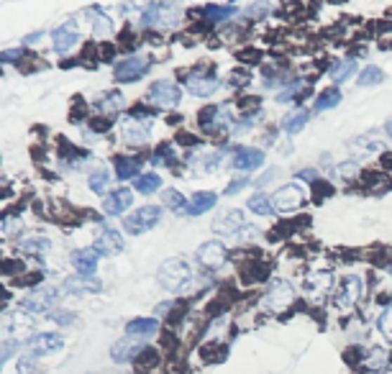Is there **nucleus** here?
<instances>
[{
    "label": "nucleus",
    "mask_w": 392,
    "mask_h": 374,
    "mask_svg": "<svg viewBox=\"0 0 392 374\" xmlns=\"http://www.w3.org/2000/svg\"><path fill=\"white\" fill-rule=\"evenodd\" d=\"M385 134H387V136L392 138V118H390V121L385 123Z\"/></svg>",
    "instance_id": "52"
},
{
    "label": "nucleus",
    "mask_w": 392,
    "mask_h": 374,
    "mask_svg": "<svg viewBox=\"0 0 392 374\" xmlns=\"http://www.w3.org/2000/svg\"><path fill=\"white\" fill-rule=\"evenodd\" d=\"M95 249L105 257H116V254L124 252V236L116 228H103V233L95 241Z\"/></svg>",
    "instance_id": "16"
},
{
    "label": "nucleus",
    "mask_w": 392,
    "mask_h": 374,
    "mask_svg": "<svg viewBox=\"0 0 392 374\" xmlns=\"http://www.w3.org/2000/svg\"><path fill=\"white\" fill-rule=\"evenodd\" d=\"M362 292H364L362 277L348 274V277H344L341 280V285H339V292H336V305H339L341 310L354 308L356 302H359V297H362Z\"/></svg>",
    "instance_id": "11"
},
{
    "label": "nucleus",
    "mask_w": 392,
    "mask_h": 374,
    "mask_svg": "<svg viewBox=\"0 0 392 374\" xmlns=\"http://www.w3.org/2000/svg\"><path fill=\"white\" fill-rule=\"evenodd\" d=\"M292 300H295V290H292V285L287 280H275L272 285L267 288V292H264V308L272 310V313H282V310H287L292 305Z\"/></svg>",
    "instance_id": "6"
},
{
    "label": "nucleus",
    "mask_w": 392,
    "mask_h": 374,
    "mask_svg": "<svg viewBox=\"0 0 392 374\" xmlns=\"http://www.w3.org/2000/svg\"><path fill=\"white\" fill-rule=\"evenodd\" d=\"M62 336L59 333H39V336L31 338V354L34 356H44V354H54L62 349Z\"/></svg>",
    "instance_id": "18"
},
{
    "label": "nucleus",
    "mask_w": 392,
    "mask_h": 374,
    "mask_svg": "<svg viewBox=\"0 0 392 374\" xmlns=\"http://www.w3.org/2000/svg\"><path fill=\"white\" fill-rule=\"evenodd\" d=\"M379 149H382V144L374 141V138H354V141L348 144V151H351L354 157H370V154H377Z\"/></svg>",
    "instance_id": "30"
},
{
    "label": "nucleus",
    "mask_w": 392,
    "mask_h": 374,
    "mask_svg": "<svg viewBox=\"0 0 392 374\" xmlns=\"http://www.w3.org/2000/svg\"><path fill=\"white\" fill-rule=\"evenodd\" d=\"M247 208L251 210V213H256V216H272L275 213V205H272V198H269L267 193H261V190H256L251 198L247 200Z\"/></svg>",
    "instance_id": "26"
},
{
    "label": "nucleus",
    "mask_w": 392,
    "mask_h": 374,
    "mask_svg": "<svg viewBox=\"0 0 392 374\" xmlns=\"http://www.w3.org/2000/svg\"><path fill=\"white\" fill-rule=\"evenodd\" d=\"M149 165L159 167V165H174V154H172V146L169 144H159L157 146V151H154V157Z\"/></svg>",
    "instance_id": "41"
},
{
    "label": "nucleus",
    "mask_w": 392,
    "mask_h": 374,
    "mask_svg": "<svg viewBox=\"0 0 392 374\" xmlns=\"http://www.w3.org/2000/svg\"><path fill=\"white\" fill-rule=\"evenodd\" d=\"M95 105L103 113H118V110L124 108V95L118 93V90H105V93L95 98Z\"/></svg>",
    "instance_id": "25"
},
{
    "label": "nucleus",
    "mask_w": 392,
    "mask_h": 374,
    "mask_svg": "<svg viewBox=\"0 0 392 374\" xmlns=\"http://www.w3.org/2000/svg\"><path fill=\"white\" fill-rule=\"evenodd\" d=\"M295 180H303V182H318V169H300L295 174Z\"/></svg>",
    "instance_id": "50"
},
{
    "label": "nucleus",
    "mask_w": 392,
    "mask_h": 374,
    "mask_svg": "<svg viewBox=\"0 0 392 374\" xmlns=\"http://www.w3.org/2000/svg\"><path fill=\"white\" fill-rule=\"evenodd\" d=\"M216 202H218V195L211 193V190L195 193L188 200V210H185V216H203V213H208L211 208H216Z\"/></svg>",
    "instance_id": "20"
},
{
    "label": "nucleus",
    "mask_w": 392,
    "mask_h": 374,
    "mask_svg": "<svg viewBox=\"0 0 392 374\" xmlns=\"http://www.w3.org/2000/svg\"><path fill=\"white\" fill-rule=\"evenodd\" d=\"M21 249L29 254H46L51 249V241L46 236H29L21 241Z\"/></svg>",
    "instance_id": "38"
},
{
    "label": "nucleus",
    "mask_w": 392,
    "mask_h": 374,
    "mask_svg": "<svg viewBox=\"0 0 392 374\" xmlns=\"http://www.w3.org/2000/svg\"><path fill=\"white\" fill-rule=\"evenodd\" d=\"M95 13V18H93V34L98 39H103V37H108L110 34V29H113V23H110V18L103 11H98V8H90Z\"/></svg>",
    "instance_id": "39"
},
{
    "label": "nucleus",
    "mask_w": 392,
    "mask_h": 374,
    "mask_svg": "<svg viewBox=\"0 0 392 374\" xmlns=\"http://www.w3.org/2000/svg\"><path fill=\"white\" fill-rule=\"evenodd\" d=\"M98 262H100V252L95 246H82V249L72 252V266L77 269L80 277H93L95 269H98Z\"/></svg>",
    "instance_id": "13"
},
{
    "label": "nucleus",
    "mask_w": 392,
    "mask_h": 374,
    "mask_svg": "<svg viewBox=\"0 0 392 374\" xmlns=\"http://www.w3.org/2000/svg\"><path fill=\"white\" fill-rule=\"evenodd\" d=\"M203 15H205V21L223 23V21H228V18H233V15H236V8H233V6H205Z\"/></svg>",
    "instance_id": "32"
},
{
    "label": "nucleus",
    "mask_w": 392,
    "mask_h": 374,
    "mask_svg": "<svg viewBox=\"0 0 392 374\" xmlns=\"http://www.w3.org/2000/svg\"><path fill=\"white\" fill-rule=\"evenodd\" d=\"M21 57H26V49H8L0 54V62H21Z\"/></svg>",
    "instance_id": "47"
},
{
    "label": "nucleus",
    "mask_w": 392,
    "mask_h": 374,
    "mask_svg": "<svg viewBox=\"0 0 392 374\" xmlns=\"http://www.w3.org/2000/svg\"><path fill=\"white\" fill-rule=\"evenodd\" d=\"M159 221H162L159 205H141V208L133 210L131 216L124 218V231L131 233V236H141L146 231H152Z\"/></svg>",
    "instance_id": "3"
},
{
    "label": "nucleus",
    "mask_w": 392,
    "mask_h": 374,
    "mask_svg": "<svg viewBox=\"0 0 392 374\" xmlns=\"http://www.w3.org/2000/svg\"><path fill=\"white\" fill-rule=\"evenodd\" d=\"M185 85H188V90L195 95V98H211V95L218 93L221 79H218L211 70H200V67H197L195 72H190L188 77H185Z\"/></svg>",
    "instance_id": "7"
},
{
    "label": "nucleus",
    "mask_w": 392,
    "mask_h": 374,
    "mask_svg": "<svg viewBox=\"0 0 392 374\" xmlns=\"http://www.w3.org/2000/svg\"><path fill=\"white\" fill-rule=\"evenodd\" d=\"M223 162V154L221 151H200L190 165L195 167V172H216L218 167Z\"/></svg>",
    "instance_id": "24"
},
{
    "label": "nucleus",
    "mask_w": 392,
    "mask_h": 374,
    "mask_svg": "<svg viewBox=\"0 0 392 374\" xmlns=\"http://www.w3.org/2000/svg\"><path fill=\"white\" fill-rule=\"evenodd\" d=\"M34 367H37V356H21V359H18V364H15L18 374H31V372H34Z\"/></svg>",
    "instance_id": "45"
},
{
    "label": "nucleus",
    "mask_w": 392,
    "mask_h": 374,
    "mask_svg": "<svg viewBox=\"0 0 392 374\" xmlns=\"http://www.w3.org/2000/svg\"><path fill=\"white\" fill-rule=\"evenodd\" d=\"M251 180H247V177H236V180H231V185L226 187V195H236V193H241L244 187L249 185Z\"/></svg>",
    "instance_id": "48"
},
{
    "label": "nucleus",
    "mask_w": 392,
    "mask_h": 374,
    "mask_svg": "<svg viewBox=\"0 0 392 374\" xmlns=\"http://www.w3.org/2000/svg\"><path fill=\"white\" fill-rule=\"evenodd\" d=\"M131 205H133V193L129 187H118V190L105 195V200H103V210L108 216H124Z\"/></svg>",
    "instance_id": "14"
},
{
    "label": "nucleus",
    "mask_w": 392,
    "mask_h": 374,
    "mask_svg": "<svg viewBox=\"0 0 392 374\" xmlns=\"http://www.w3.org/2000/svg\"><path fill=\"white\" fill-rule=\"evenodd\" d=\"M108 182H110V172L105 167H98L93 174H90V180H87V187H90V193L95 195H103L108 190Z\"/></svg>",
    "instance_id": "34"
},
{
    "label": "nucleus",
    "mask_w": 392,
    "mask_h": 374,
    "mask_svg": "<svg viewBox=\"0 0 392 374\" xmlns=\"http://www.w3.org/2000/svg\"><path fill=\"white\" fill-rule=\"evenodd\" d=\"M387 361H390V354L385 349H372L367 356H364V369H372V372H379V369L387 367Z\"/></svg>",
    "instance_id": "36"
},
{
    "label": "nucleus",
    "mask_w": 392,
    "mask_h": 374,
    "mask_svg": "<svg viewBox=\"0 0 392 374\" xmlns=\"http://www.w3.org/2000/svg\"><path fill=\"white\" fill-rule=\"evenodd\" d=\"M15 352V344L13 341H0V367H3V361Z\"/></svg>",
    "instance_id": "49"
},
{
    "label": "nucleus",
    "mask_w": 392,
    "mask_h": 374,
    "mask_svg": "<svg viewBox=\"0 0 392 374\" xmlns=\"http://www.w3.org/2000/svg\"><path fill=\"white\" fill-rule=\"evenodd\" d=\"M379 333L392 344V305L382 310V316H379Z\"/></svg>",
    "instance_id": "43"
},
{
    "label": "nucleus",
    "mask_w": 392,
    "mask_h": 374,
    "mask_svg": "<svg viewBox=\"0 0 392 374\" xmlns=\"http://www.w3.org/2000/svg\"><path fill=\"white\" fill-rule=\"evenodd\" d=\"M264 165V151L256 146H236L231 157V167L236 172H254Z\"/></svg>",
    "instance_id": "10"
},
{
    "label": "nucleus",
    "mask_w": 392,
    "mask_h": 374,
    "mask_svg": "<svg viewBox=\"0 0 392 374\" xmlns=\"http://www.w3.org/2000/svg\"><path fill=\"white\" fill-rule=\"evenodd\" d=\"M141 159L136 157H116L113 159V169H116L118 180H136L141 174Z\"/></svg>",
    "instance_id": "21"
},
{
    "label": "nucleus",
    "mask_w": 392,
    "mask_h": 374,
    "mask_svg": "<svg viewBox=\"0 0 392 374\" xmlns=\"http://www.w3.org/2000/svg\"><path fill=\"white\" fill-rule=\"evenodd\" d=\"M0 228L6 231L8 236H18V233H23V221L18 216H3L0 218Z\"/></svg>",
    "instance_id": "42"
},
{
    "label": "nucleus",
    "mask_w": 392,
    "mask_h": 374,
    "mask_svg": "<svg viewBox=\"0 0 392 374\" xmlns=\"http://www.w3.org/2000/svg\"><path fill=\"white\" fill-rule=\"evenodd\" d=\"M77 41H80V29H77L74 18H70L67 23H62V26L51 31V46H54L57 54H67L70 49L77 46Z\"/></svg>",
    "instance_id": "8"
},
{
    "label": "nucleus",
    "mask_w": 392,
    "mask_h": 374,
    "mask_svg": "<svg viewBox=\"0 0 392 374\" xmlns=\"http://www.w3.org/2000/svg\"><path fill=\"white\" fill-rule=\"evenodd\" d=\"M277 174H280V169H277V167H272V169H267V172H261L259 177H256V180H254V185H256V187H259V190H261V187H267L269 182L275 180Z\"/></svg>",
    "instance_id": "46"
},
{
    "label": "nucleus",
    "mask_w": 392,
    "mask_h": 374,
    "mask_svg": "<svg viewBox=\"0 0 392 374\" xmlns=\"http://www.w3.org/2000/svg\"><path fill=\"white\" fill-rule=\"evenodd\" d=\"M190 280H192V269H190V264L185 259H180V257H172V259L162 262V266H159V285L164 290H169V292H177V290L185 288Z\"/></svg>",
    "instance_id": "1"
},
{
    "label": "nucleus",
    "mask_w": 392,
    "mask_h": 374,
    "mask_svg": "<svg viewBox=\"0 0 392 374\" xmlns=\"http://www.w3.org/2000/svg\"><path fill=\"white\" fill-rule=\"evenodd\" d=\"M247 216L241 213L239 208L223 210L221 216L213 221V231L221 233V236H241V231L247 228Z\"/></svg>",
    "instance_id": "9"
},
{
    "label": "nucleus",
    "mask_w": 392,
    "mask_h": 374,
    "mask_svg": "<svg viewBox=\"0 0 392 374\" xmlns=\"http://www.w3.org/2000/svg\"><path fill=\"white\" fill-rule=\"evenodd\" d=\"M328 288H331V274L328 272H315L305 277V290L311 295H323V292H328Z\"/></svg>",
    "instance_id": "27"
},
{
    "label": "nucleus",
    "mask_w": 392,
    "mask_h": 374,
    "mask_svg": "<svg viewBox=\"0 0 392 374\" xmlns=\"http://www.w3.org/2000/svg\"><path fill=\"white\" fill-rule=\"evenodd\" d=\"M144 352L141 349V344H138V338H121L118 344H113V349H110V356H113V361H118V364H124V361H131L133 356H138V354Z\"/></svg>",
    "instance_id": "19"
},
{
    "label": "nucleus",
    "mask_w": 392,
    "mask_h": 374,
    "mask_svg": "<svg viewBox=\"0 0 392 374\" xmlns=\"http://www.w3.org/2000/svg\"><path fill=\"white\" fill-rule=\"evenodd\" d=\"M11 331H13L15 336H26V333H31V318L26 316V313H15V316H11Z\"/></svg>",
    "instance_id": "40"
},
{
    "label": "nucleus",
    "mask_w": 392,
    "mask_h": 374,
    "mask_svg": "<svg viewBox=\"0 0 392 374\" xmlns=\"http://www.w3.org/2000/svg\"><path fill=\"white\" fill-rule=\"evenodd\" d=\"M382 79H385V72H382L377 65H367L362 72H359L356 85H359V87H374V85H379Z\"/></svg>",
    "instance_id": "33"
},
{
    "label": "nucleus",
    "mask_w": 392,
    "mask_h": 374,
    "mask_svg": "<svg viewBox=\"0 0 392 374\" xmlns=\"http://www.w3.org/2000/svg\"><path fill=\"white\" fill-rule=\"evenodd\" d=\"M162 202H164L169 210H174V213H185V210H188V198H185L180 190H174V187H169V190L162 193Z\"/></svg>",
    "instance_id": "31"
},
{
    "label": "nucleus",
    "mask_w": 392,
    "mask_h": 374,
    "mask_svg": "<svg viewBox=\"0 0 392 374\" xmlns=\"http://www.w3.org/2000/svg\"><path fill=\"white\" fill-rule=\"evenodd\" d=\"M133 187H136L141 195H152V193H159L162 187V177L157 172H141L136 177V182H133Z\"/></svg>",
    "instance_id": "29"
},
{
    "label": "nucleus",
    "mask_w": 392,
    "mask_h": 374,
    "mask_svg": "<svg viewBox=\"0 0 392 374\" xmlns=\"http://www.w3.org/2000/svg\"><path fill=\"white\" fill-rule=\"evenodd\" d=\"M305 202H308V195L298 182H287L272 195V205H275L277 213H292V210L303 208Z\"/></svg>",
    "instance_id": "5"
},
{
    "label": "nucleus",
    "mask_w": 392,
    "mask_h": 374,
    "mask_svg": "<svg viewBox=\"0 0 392 374\" xmlns=\"http://www.w3.org/2000/svg\"><path fill=\"white\" fill-rule=\"evenodd\" d=\"M146 98H149V103H152L154 108L159 110L177 108L182 103V87L174 79H157V82H152Z\"/></svg>",
    "instance_id": "2"
},
{
    "label": "nucleus",
    "mask_w": 392,
    "mask_h": 374,
    "mask_svg": "<svg viewBox=\"0 0 392 374\" xmlns=\"http://www.w3.org/2000/svg\"><path fill=\"white\" fill-rule=\"evenodd\" d=\"M159 331V321L157 318H133L129 325H126V336L131 338H149Z\"/></svg>",
    "instance_id": "22"
},
{
    "label": "nucleus",
    "mask_w": 392,
    "mask_h": 374,
    "mask_svg": "<svg viewBox=\"0 0 392 374\" xmlns=\"http://www.w3.org/2000/svg\"><path fill=\"white\" fill-rule=\"evenodd\" d=\"M269 11H272L269 0H256L254 6L247 8V18H261V15H267Z\"/></svg>",
    "instance_id": "44"
},
{
    "label": "nucleus",
    "mask_w": 392,
    "mask_h": 374,
    "mask_svg": "<svg viewBox=\"0 0 392 374\" xmlns=\"http://www.w3.org/2000/svg\"><path fill=\"white\" fill-rule=\"evenodd\" d=\"M149 70H152V59L146 57V54H131V57L116 62L113 77H116V82L129 85V82H136L138 77H144Z\"/></svg>",
    "instance_id": "4"
},
{
    "label": "nucleus",
    "mask_w": 392,
    "mask_h": 374,
    "mask_svg": "<svg viewBox=\"0 0 392 374\" xmlns=\"http://www.w3.org/2000/svg\"><path fill=\"white\" fill-rule=\"evenodd\" d=\"M308 118H311V113L305 108H295V110H290V113L285 115L282 118V131L287 134V136H295V134H300V131L308 126Z\"/></svg>",
    "instance_id": "23"
},
{
    "label": "nucleus",
    "mask_w": 392,
    "mask_h": 374,
    "mask_svg": "<svg viewBox=\"0 0 392 374\" xmlns=\"http://www.w3.org/2000/svg\"><path fill=\"white\" fill-rule=\"evenodd\" d=\"M65 288L70 292H95V290H100V282H95L93 277H70L65 282Z\"/></svg>",
    "instance_id": "35"
},
{
    "label": "nucleus",
    "mask_w": 392,
    "mask_h": 374,
    "mask_svg": "<svg viewBox=\"0 0 392 374\" xmlns=\"http://www.w3.org/2000/svg\"><path fill=\"white\" fill-rule=\"evenodd\" d=\"M354 72H356L354 59H339V62L331 67V79H334V82H346Z\"/></svg>",
    "instance_id": "37"
},
{
    "label": "nucleus",
    "mask_w": 392,
    "mask_h": 374,
    "mask_svg": "<svg viewBox=\"0 0 392 374\" xmlns=\"http://www.w3.org/2000/svg\"><path fill=\"white\" fill-rule=\"evenodd\" d=\"M54 321H59V323H72V313H54Z\"/></svg>",
    "instance_id": "51"
},
{
    "label": "nucleus",
    "mask_w": 392,
    "mask_h": 374,
    "mask_svg": "<svg viewBox=\"0 0 392 374\" xmlns=\"http://www.w3.org/2000/svg\"><path fill=\"white\" fill-rule=\"evenodd\" d=\"M57 300V290H37V292H31L26 300L21 302V308L26 313H44V310L51 308V302Z\"/></svg>",
    "instance_id": "17"
},
{
    "label": "nucleus",
    "mask_w": 392,
    "mask_h": 374,
    "mask_svg": "<svg viewBox=\"0 0 392 374\" xmlns=\"http://www.w3.org/2000/svg\"><path fill=\"white\" fill-rule=\"evenodd\" d=\"M341 101H344V95L339 87H326V90H320L318 98H315V110H331Z\"/></svg>",
    "instance_id": "28"
},
{
    "label": "nucleus",
    "mask_w": 392,
    "mask_h": 374,
    "mask_svg": "<svg viewBox=\"0 0 392 374\" xmlns=\"http://www.w3.org/2000/svg\"><path fill=\"white\" fill-rule=\"evenodd\" d=\"M195 257L205 269H218V266H223L226 259H228V249H226V244H221V241H205V244L197 249Z\"/></svg>",
    "instance_id": "12"
},
{
    "label": "nucleus",
    "mask_w": 392,
    "mask_h": 374,
    "mask_svg": "<svg viewBox=\"0 0 392 374\" xmlns=\"http://www.w3.org/2000/svg\"><path fill=\"white\" fill-rule=\"evenodd\" d=\"M121 138L131 146H141L146 138H149V123L124 118V121H121Z\"/></svg>",
    "instance_id": "15"
}]
</instances>
